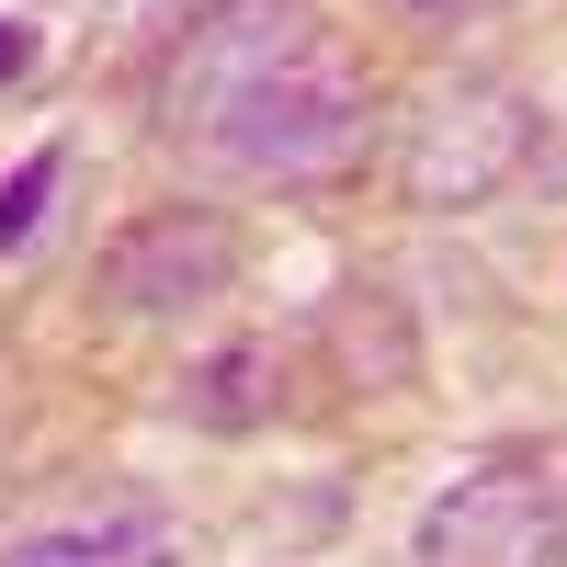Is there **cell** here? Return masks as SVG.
I'll list each match as a JSON object with an SVG mask.
<instances>
[{
	"instance_id": "cell-1",
	"label": "cell",
	"mask_w": 567,
	"mask_h": 567,
	"mask_svg": "<svg viewBox=\"0 0 567 567\" xmlns=\"http://www.w3.org/2000/svg\"><path fill=\"white\" fill-rule=\"evenodd\" d=\"M363 125L374 80L318 0H216L159 69V136L227 182H318Z\"/></svg>"
},
{
	"instance_id": "cell-2",
	"label": "cell",
	"mask_w": 567,
	"mask_h": 567,
	"mask_svg": "<svg viewBox=\"0 0 567 567\" xmlns=\"http://www.w3.org/2000/svg\"><path fill=\"white\" fill-rule=\"evenodd\" d=\"M534 148H545L534 91L465 69V80H432V91H420V114L398 125V194L432 205V216H465V205L511 194V182L534 171Z\"/></svg>"
},
{
	"instance_id": "cell-3",
	"label": "cell",
	"mask_w": 567,
	"mask_h": 567,
	"mask_svg": "<svg viewBox=\"0 0 567 567\" xmlns=\"http://www.w3.org/2000/svg\"><path fill=\"white\" fill-rule=\"evenodd\" d=\"M409 567H567V499L545 488V465H477L454 477L409 534Z\"/></svg>"
},
{
	"instance_id": "cell-4",
	"label": "cell",
	"mask_w": 567,
	"mask_h": 567,
	"mask_svg": "<svg viewBox=\"0 0 567 567\" xmlns=\"http://www.w3.org/2000/svg\"><path fill=\"white\" fill-rule=\"evenodd\" d=\"M103 284H114V307H136V318L205 307V296L239 284V227H227L216 205H159L148 227H125V239H114Z\"/></svg>"
},
{
	"instance_id": "cell-5",
	"label": "cell",
	"mask_w": 567,
	"mask_h": 567,
	"mask_svg": "<svg viewBox=\"0 0 567 567\" xmlns=\"http://www.w3.org/2000/svg\"><path fill=\"white\" fill-rule=\"evenodd\" d=\"M0 567H171V523L159 511H103V523H58L0 545Z\"/></svg>"
},
{
	"instance_id": "cell-6",
	"label": "cell",
	"mask_w": 567,
	"mask_h": 567,
	"mask_svg": "<svg viewBox=\"0 0 567 567\" xmlns=\"http://www.w3.org/2000/svg\"><path fill=\"white\" fill-rule=\"evenodd\" d=\"M182 409H194L205 432H250V420H272V409H284V363H272V341H239V352L194 363Z\"/></svg>"
},
{
	"instance_id": "cell-7",
	"label": "cell",
	"mask_w": 567,
	"mask_h": 567,
	"mask_svg": "<svg viewBox=\"0 0 567 567\" xmlns=\"http://www.w3.org/2000/svg\"><path fill=\"white\" fill-rule=\"evenodd\" d=\"M58 171H69V136H45V148L12 171V194H0V261L34 239V216H45V194H58Z\"/></svg>"
},
{
	"instance_id": "cell-8",
	"label": "cell",
	"mask_w": 567,
	"mask_h": 567,
	"mask_svg": "<svg viewBox=\"0 0 567 567\" xmlns=\"http://www.w3.org/2000/svg\"><path fill=\"white\" fill-rule=\"evenodd\" d=\"M398 23H420V34H465V23H499L511 0H386Z\"/></svg>"
},
{
	"instance_id": "cell-9",
	"label": "cell",
	"mask_w": 567,
	"mask_h": 567,
	"mask_svg": "<svg viewBox=\"0 0 567 567\" xmlns=\"http://www.w3.org/2000/svg\"><path fill=\"white\" fill-rule=\"evenodd\" d=\"M23 69H34V34H23V23H0V80H23Z\"/></svg>"
}]
</instances>
